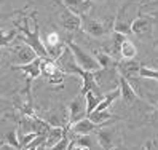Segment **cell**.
Masks as SVG:
<instances>
[{"instance_id": "1", "label": "cell", "mask_w": 158, "mask_h": 150, "mask_svg": "<svg viewBox=\"0 0 158 150\" xmlns=\"http://www.w3.org/2000/svg\"><path fill=\"white\" fill-rule=\"evenodd\" d=\"M15 27L18 29V39L27 43L31 48L37 53L39 58H50L46 53L42 35H40V26L37 23L35 13H21L18 19H15Z\"/></svg>"}, {"instance_id": "2", "label": "cell", "mask_w": 158, "mask_h": 150, "mask_svg": "<svg viewBox=\"0 0 158 150\" xmlns=\"http://www.w3.org/2000/svg\"><path fill=\"white\" fill-rule=\"evenodd\" d=\"M93 75H94V80L98 83V86L101 88V91L104 93V94L120 88V73H118L117 67L98 69L96 72H93Z\"/></svg>"}, {"instance_id": "3", "label": "cell", "mask_w": 158, "mask_h": 150, "mask_svg": "<svg viewBox=\"0 0 158 150\" xmlns=\"http://www.w3.org/2000/svg\"><path fill=\"white\" fill-rule=\"evenodd\" d=\"M66 43H67V46L70 48L73 58H75V61H77V64H78L85 72H96L98 69H101L94 56L89 54L88 51H85L78 43L72 42V40H69V42H66Z\"/></svg>"}, {"instance_id": "4", "label": "cell", "mask_w": 158, "mask_h": 150, "mask_svg": "<svg viewBox=\"0 0 158 150\" xmlns=\"http://www.w3.org/2000/svg\"><path fill=\"white\" fill-rule=\"evenodd\" d=\"M54 62H56L58 69L64 75H80L81 77V73L85 72L77 64V61H75V58H73V54H72L70 48L67 46V43H66V46H64V50L61 51V54L54 59Z\"/></svg>"}, {"instance_id": "5", "label": "cell", "mask_w": 158, "mask_h": 150, "mask_svg": "<svg viewBox=\"0 0 158 150\" xmlns=\"http://www.w3.org/2000/svg\"><path fill=\"white\" fill-rule=\"evenodd\" d=\"M94 134H96V140H98V145L101 147V150H114L115 147H118L120 134H118L117 126L104 125Z\"/></svg>"}, {"instance_id": "6", "label": "cell", "mask_w": 158, "mask_h": 150, "mask_svg": "<svg viewBox=\"0 0 158 150\" xmlns=\"http://www.w3.org/2000/svg\"><path fill=\"white\" fill-rule=\"evenodd\" d=\"M67 112H69V121H67V128L72 126L73 123L83 120L88 117V112H86V99H85V94H80L70 101V104L67 107Z\"/></svg>"}, {"instance_id": "7", "label": "cell", "mask_w": 158, "mask_h": 150, "mask_svg": "<svg viewBox=\"0 0 158 150\" xmlns=\"http://www.w3.org/2000/svg\"><path fill=\"white\" fill-rule=\"evenodd\" d=\"M42 42H43V46H45L46 53H48V56L53 58V59H56L58 56L61 54V51L64 50V46H66V42H62L59 34L54 32V31L46 32L42 37Z\"/></svg>"}, {"instance_id": "8", "label": "cell", "mask_w": 158, "mask_h": 150, "mask_svg": "<svg viewBox=\"0 0 158 150\" xmlns=\"http://www.w3.org/2000/svg\"><path fill=\"white\" fill-rule=\"evenodd\" d=\"M81 29L88 35L98 39V37H104L109 32V26L104 21L96 19V18H91L89 15H83L81 16Z\"/></svg>"}, {"instance_id": "9", "label": "cell", "mask_w": 158, "mask_h": 150, "mask_svg": "<svg viewBox=\"0 0 158 150\" xmlns=\"http://www.w3.org/2000/svg\"><path fill=\"white\" fill-rule=\"evenodd\" d=\"M141 65H142L141 62H137L134 59H120L117 62V70L126 80H131V78H137L139 77Z\"/></svg>"}, {"instance_id": "10", "label": "cell", "mask_w": 158, "mask_h": 150, "mask_svg": "<svg viewBox=\"0 0 158 150\" xmlns=\"http://www.w3.org/2000/svg\"><path fill=\"white\" fill-rule=\"evenodd\" d=\"M59 21H61V26L67 32H77L81 29V16L72 13L67 8L59 15Z\"/></svg>"}, {"instance_id": "11", "label": "cell", "mask_w": 158, "mask_h": 150, "mask_svg": "<svg viewBox=\"0 0 158 150\" xmlns=\"http://www.w3.org/2000/svg\"><path fill=\"white\" fill-rule=\"evenodd\" d=\"M40 62H42V58H39V56H37L34 61L27 62V64H15V65H11V69H15V70H23V72L26 73V77H27V81H32V80H35V78H39L40 73H42V70H40Z\"/></svg>"}, {"instance_id": "12", "label": "cell", "mask_w": 158, "mask_h": 150, "mask_svg": "<svg viewBox=\"0 0 158 150\" xmlns=\"http://www.w3.org/2000/svg\"><path fill=\"white\" fill-rule=\"evenodd\" d=\"M13 54H15V62H18V64H27L37 58V53L24 42H21L19 45L15 46Z\"/></svg>"}, {"instance_id": "13", "label": "cell", "mask_w": 158, "mask_h": 150, "mask_svg": "<svg viewBox=\"0 0 158 150\" xmlns=\"http://www.w3.org/2000/svg\"><path fill=\"white\" fill-rule=\"evenodd\" d=\"M109 125V123H107ZM104 125H96V123H93V121L86 117V118H83L80 121H77V123H73L72 126H69V129L72 131L75 136H83V134H91V133H96V131L99 128H102Z\"/></svg>"}, {"instance_id": "14", "label": "cell", "mask_w": 158, "mask_h": 150, "mask_svg": "<svg viewBox=\"0 0 158 150\" xmlns=\"http://www.w3.org/2000/svg\"><path fill=\"white\" fill-rule=\"evenodd\" d=\"M64 6L78 16L88 15L93 8V0H62Z\"/></svg>"}, {"instance_id": "15", "label": "cell", "mask_w": 158, "mask_h": 150, "mask_svg": "<svg viewBox=\"0 0 158 150\" xmlns=\"http://www.w3.org/2000/svg\"><path fill=\"white\" fill-rule=\"evenodd\" d=\"M120 98L123 99V102L126 106L136 104V101L139 99V96L136 94L134 88L131 86V83H129L125 77H122V75H120Z\"/></svg>"}, {"instance_id": "16", "label": "cell", "mask_w": 158, "mask_h": 150, "mask_svg": "<svg viewBox=\"0 0 158 150\" xmlns=\"http://www.w3.org/2000/svg\"><path fill=\"white\" fill-rule=\"evenodd\" d=\"M88 91H94L96 94H104L101 91V88L98 86V83L94 80V75L93 72H83L81 73V94H86Z\"/></svg>"}, {"instance_id": "17", "label": "cell", "mask_w": 158, "mask_h": 150, "mask_svg": "<svg viewBox=\"0 0 158 150\" xmlns=\"http://www.w3.org/2000/svg\"><path fill=\"white\" fill-rule=\"evenodd\" d=\"M66 131H67V126H51V129L46 133V137H45V144H43L45 148H50L54 144H58L64 137Z\"/></svg>"}, {"instance_id": "18", "label": "cell", "mask_w": 158, "mask_h": 150, "mask_svg": "<svg viewBox=\"0 0 158 150\" xmlns=\"http://www.w3.org/2000/svg\"><path fill=\"white\" fill-rule=\"evenodd\" d=\"M125 10H126V5L122 8V11L117 16V19L114 23V31L123 34V35H128V34H133V31H131V23L133 21H128L125 18Z\"/></svg>"}, {"instance_id": "19", "label": "cell", "mask_w": 158, "mask_h": 150, "mask_svg": "<svg viewBox=\"0 0 158 150\" xmlns=\"http://www.w3.org/2000/svg\"><path fill=\"white\" fill-rule=\"evenodd\" d=\"M150 27H152V21H150V18H147V16H137L131 23V31L136 35L147 34L150 31Z\"/></svg>"}, {"instance_id": "20", "label": "cell", "mask_w": 158, "mask_h": 150, "mask_svg": "<svg viewBox=\"0 0 158 150\" xmlns=\"http://www.w3.org/2000/svg\"><path fill=\"white\" fill-rule=\"evenodd\" d=\"M94 58L99 64L101 69H110V67H117V59L114 58V56H110L109 53H106L104 50H96L94 53Z\"/></svg>"}, {"instance_id": "21", "label": "cell", "mask_w": 158, "mask_h": 150, "mask_svg": "<svg viewBox=\"0 0 158 150\" xmlns=\"http://www.w3.org/2000/svg\"><path fill=\"white\" fill-rule=\"evenodd\" d=\"M88 118L96 125H107L114 118V115L110 114V110H93L88 115Z\"/></svg>"}, {"instance_id": "22", "label": "cell", "mask_w": 158, "mask_h": 150, "mask_svg": "<svg viewBox=\"0 0 158 150\" xmlns=\"http://www.w3.org/2000/svg\"><path fill=\"white\" fill-rule=\"evenodd\" d=\"M137 54V50H136V45L131 42L125 39L122 46H120V56H122V59H134Z\"/></svg>"}, {"instance_id": "23", "label": "cell", "mask_w": 158, "mask_h": 150, "mask_svg": "<svg viewBox=\"0 0 158 150\" xmlns=\"http://www.w3.org/2000/svg\"><path fill=\"white\" fill-rule=\"evenodd\" d=\"M40 70H42V75H45V77H53L54 73H56L59 69L56 62H54L53 58H42V62H40Z\"/></svg>"}, {"instance_id": "24", "label": "cell", "mask_w": 158, "mask_h": 150, "mask_svg": "<svg viewBox=\"0 0 158 150\" xmlns=\"http://www.w3.org/2000/svg\"><path fill=\"white\" fill-rule=\"evenodd\" d=\"M102 98H104V94H96L94 91H88L85 94V99H86V112L88 115L91 114L93 110H96V107L99 106V102L102 101Z\"/></svg>"}, {"instance_id": "25", "label": "cell", "mask_w": 158, "mask_h": 150, "mask_svg": "<svg viewBox=\"0 0 158 150\" xmlns=\"http://www.w3.org/2000/svg\"><path fill=\"white\" fill-rule=\"evenodd\" d=\"M18 37V29L15 27V29L11 31H3V29H0V46H6V45H10L15 39Z\"/></svg>"}, {"instance_id": "26", "label": "cell", "mask_w": 158, "mask_h": 150, "mask_svg": "<svg viewBox=\"0 0 158 150\" xmlns=\"http://www.w3.org/2000/svg\"><path fill=\"white\" fill-rule=\"evenodd\" d=\"M139 77L144 80H156L158 81V69L148 67V65H141V70H139Z\"/></svg>"}, {"instance_id": "27", "label": "cell", "mask_w": 158, "mask_h": 150, "mask_svg": "<svg viewBox=\"0 0 158 150\" xmlns=\"http://www.w3.org/2000/svg\"><path fill=\"white\" fill-rule=\"evenodd\" d=\"M70 139H72V131L67 128L66 134H64V137L59 140L58 144H54L53 147L45 148V150H67V148H69V144H70Z\"/></svg>"}, {"instance_id": "28", "label": "cell", "mask_w": 158, "mask_h": 150, "mask_svg": "<svg viewBox=\"0 0 158 150\" xmlns=\"http://www.w3.org/2000/svg\"><path fill=\"white\" fill-rule=\"evenodd\" d=\"M5 140H6L8 145H11V147H15L16 150H19V139H18V131H16V128L11 129L10 133L5 136Z\"/></svg>"}, {"instance_id": "29", "label": "cell", "mask_w": 158, "mask_h": 150, "mask_svg": "<svg viewBox=\"0 0 158 150\" xmlns=\"http://www.w3.org/2000/svg\"><path fill=\"white\" fill-rule=\"evenodd\" d=\"M11 107H13V104L10 102V99H6V98H2V96H0V117L5 115L8 110H11Z\"/></svg>"}, {"instance_id": "30", "label": "cell", "mask_w": 158, "mask_h": 150, "mask_svg": "<svg viewBox=\"0 0 158 150\" xmlns=\"http://www.w3.org/2000/svg\"><path fill=\"white\" fill-rule=\"evenodd\" d=\"M75 142H77V145H81V147L89 148V147H91V137H89V134L77 136V137H75Z\"/></svg>"}, {"instance_id": "31", "label": "cell", "mask_w": 158, "mask_h": 150, "mask_svg": "<svg viewBox=\"0 0 158 150\" xmlns=\"http://www.w3.org/2000/svg\"><path fill=\"white\" fill-rule=\"evenodd\" d=\"M145 150H158V142L156 140H148V142L144 145Z\"/></svg>"}, {"instance_id": "32", "label": "cell", "mask_w": 158, "mask_h": 150, "mask_svg": "<svg viewBox=\"0 0 158 150\" xmlns=\"http://www.w3.org/2000/svg\"><path fill=\"white\" fill-rule=\"evenodd\" d=\"M37 150H45V145H40V147L37 148Z\"/></svg>"}, {"instance_id": "33", "label": "cell", "mask_w": 158, "mask_h": 150, "mask_svg": "<svg viewBox=\"0 0 158 150\" xmlns=\"http://www.w3.org/2000/svg\"><path fill=\"white\" fill-rule=\"evenodd\" d=\"M155 109H156V112H158V101L155 102Z\"/></svg>"}, {"instance_id": "34", "label": "cell", "mask_w": 158, "mask_h": 150, "mask_svg": "<svg viewBox=\"0 0 158 150\" xmlns=\"http://www.w3.org/2000/svg\"><path fill=\"white\" fill-rule=\"evenodd\" d=\"M98 2H104V0H98Z\"/></svg>"}]
</instances>
